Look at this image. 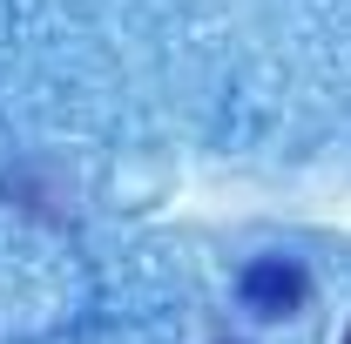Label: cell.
Instances as JSON below:
<instances>
[{"instance_id": "6da1fadb", "label": "cell", "mask_w": 351, "mask_h": 344, "mask_svg": "<svg viewBox=\"0 0 351 344\" xmlns=\"http://www.w3.org/2000/svg\"><path fill=\"white\" fill-rule=\"evenodd\" d=\"M237 291H243V304H250L257 317H291V310L311 297V277H304V263H291V257H257L243 270Z\"/></svg>"}]
</instances>
